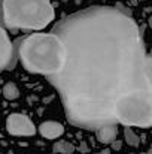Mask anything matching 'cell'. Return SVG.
Returning a JSON list of instances; mask_svg holds the SVG:
<instances>
[{
    "label": "cell",
    "mask_w": 152,
    "mask_h": 154,
    "mask_svg": "<svg viewBox=\"0 0 152 154\" xmlns=\"http://www.w3.org/2000/svg\"><path fill=\"white\" fill-rule=\"evenodd\" d=\"M54 20L51 0H0V23L12 30H42Z\"/></svg>",
    "instance_id": "3957f363"
},
{
    "label": "cell",
    "mask_w": 152,
    "mask_h": 154,
    "mask_svg": "<svg viewBox=\"0 0 152 154\" xmlns=\"http://www.w3.org/2000/svg\"><path fill=\"white\" fill-rule=\"evenodd\" d=\"M13 50L28 72L46 78L58 73L66 60L64 44L54 33L28 35L18 39Z\"/></svg>",
    "instance_id": "7a4b0ae2"
},
{
    "label": "cell",
    "mask_w": 152,
    "mask_h": 154,
    "mask_svg": "<svg viewBox=\"0 0 152 154\" xmlns=\"http://www.w3.org/2000/svg\"><path fill=\"white\" fill-rule=\"evenodd\" d=\"M121 145H122V144H121L119 141H113V142H112V150H121Z\"/></svg>",
    "instance_id": "7c38bea8"
},
{
    "label": "cell",
    "mask_w": 152,
    "mask_h": 154,
    "mask_svg": "<svg viewBox=\"0 0 152 154\" xmlns=\"http://www.w3.org/2000/svg\"><path fill=\"white\" fill-rule=\"evenodd\" d=\"M66 48L61 70L48 78L70 124L97 130L116 124V103L152 93V60L137 23L115 8L93 6L54 26Z\"/></svg>",
    "instance_id": "6da1fadb"
},
{
    "label": "cell",
    "mask_w": 152,
    "mask_h": 154,
    "mask_svg": "<svg viewBox=\"0 0 152 154\" xmlns=\"http://www.w3.org/2000/svg\"><path fill=\"white\" fill-rule=\"evenodd\" d=\"M116 135H118L116 124H106L100 129H97V139L101 144H112L116 139Z\"/></svg>",
    "instance_id": "ba28073f"
},
{
    "label": "cell",
    "mask_w": 152,
    "mask_h": 154,
    "mask_svg": "<svg viewBox=\"0 0 152 154\" xmlns=\"http://www.w3.org/2000/svg\"><path fill=\"white\" fill-rule=\"evenodd\" d=\"M75 151V145L67 142V141H60L54 145V153H60V154H72Z\"/></svg>",
    "instance_id": "30bf717a"
},
{
    "label": "cell",
    "mask_w": 152,
    "mask_h": 154,
    "mask_svg": "<svg viewBox=\"0 0 152 154\" xmlns=\"http://www.w3.org/2000/svg\"><path fill=\"white\" fill-rule=\"evenodd\" d=\"M115 121L125 127H149L152 123V93H137L116 103Z\"/></svg>",
    "instance_id": "277c9868"
},
{
    "label": "cell",
    "mask_w": 152,
    "mask_h": 154,
    "mask_svg": "<svg viewBox=\"0 0 152 154\" xmlns=\"http://www.w3.org/2000/svg\"><path fill=\"white\" fill-rule=\"evenodd\" d=\"M39 132L46 139H55L64 133V127L57 121H45L39 126Z\"/></svg>",
    "instance_id": "52a82bcc"
},
{
    "label": "cell",
    "mask_w": 152,
    "mask_h": 154,
    "mask_svg": "<svg viewBox=\"0 0 152 154\" xmlns=\"http://www.w3.org/2000/svg\"><path fill=\"white\" fill-rule=\"evenodd\" d=\"M3 96L7 100H15V99L19 97V90H18V87L13 82H7L3 87Z\"/></svg>",
    "instance_id": "9c48e42d"
},
{
    "label": "cell",
    "mask_w": 152,
    "mask_h": 154,
    "mask_svg": "<svg viewBox=\"0 0 152 154\" xmlns=\"http://www.w3.org/2000/svg\"><path fill=\"white\" fill-rule=\"evenodd\" d=\"M6 130L13 136H31L36 129L31 120L22 114H12L6 120Z\"/></svg>",
    "instance_id": "5b68a950"
},
{
    "label": "cell",
    "mask_w": 152,
    "mask_h": 154,
    "mask_svg": "<svg viewBox=\"0 0 152 154\" xmlns=\"http://www.w3.org/2000/svg\"><path fill=\"white\" fill-rule=\"evenodd\" d=\"M15 64V50L6 33V30L0 26V72L9 69Z\"/></svg>",
    "instance_id": "8992f818"
},
{
    "label": "cell",
    "mask_w": 152,
    "mask_h": 154,
    "mask_svg": "<svg viewBox=\"0 0 152 154\" xmlns=\"http://www.w3.org/2000/svg\"><path fill=\"white\" fill-rule=\"evenodd\" d=\"M63 2H69V0H63Z\"/></svg>",
    "instance_id": "4fadbf2b"
},
{
    "label": "cell",
    "mask_w": 152,
    "mask_h": 154,
    "mask_svg": "<svg viewBox=\"0 0 152 154\" xmlns=\"http://www.w3.org/2000/svg\"><path fill=\"white\" fill-rule=\"evenodd\" d=\"M124 136H125V141H127L128 145H131V147H139L140 138H139L130 127H125V129H124Z\"/></svg>",
    "instance_id": "8fae6325"
}]
</instances>
